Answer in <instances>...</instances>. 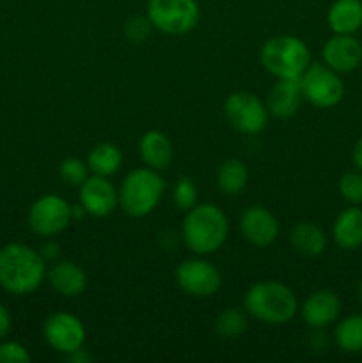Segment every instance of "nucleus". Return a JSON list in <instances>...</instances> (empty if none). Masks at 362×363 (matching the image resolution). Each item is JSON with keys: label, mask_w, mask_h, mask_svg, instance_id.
I'll list each match as a JSON object with an SVG mask.
<instances>
[{"label": "nucleus", "mask_w": 362, "mask_h": 363, "mask_svg": "<svg viewBox=\"0 0 362 363\" xmlns=\"http://www.w3.org/2000/svg\"><path fill=\"white\" fill-rule=\"evenodd\" d=\"M243 307L245 312L259 323L280 326L290 323L297 315L300 305L286 284L277 280H261L247 289L243 296Z\"/></svg>", "instance_id": "nucleus-3"}, {"label": "nucleus", "mask_w": 362, "mask_h": 363, "mask_svg": "<svg viewBox=\"0 0 362 363\" xmlns=\"http://www.w3.org/2000/svg\"><path fill=\"white\" fill-rule=\"evenodd\" d=\"M165 191V181L149 167H138L130 170L121 183L117 195L119 206L128 216L144 218L158 208Z\"/></svg>", "instance_id": "nucleus-4"}, {"label": "nucleus", "mask_w": 362, "mask_h": 363, "mask_svg": "<svg viewBox=\"0 0 362 363\" xmlns=\"http://www.w3.org/2000/svg\"><path fill=\"white\" fill-rule=\"evenodd\" d=\"M332 240L343 250L362 247V208L350 206L336 216L332 223Z\"/></svg>", "instance_id": "nucleus-19"}, {"label": "nucleus", "mask_w": 362, "mask_h": 363, "mask_svg": "<svg viewBox=\"0 0 362 363\" xmlns=\"http://www.w3.org/2000/svg\"><path fill=\"white\" fill-rule=\"evenodd\" d=\"M302 96L316 108H334L344 98V84L339 73L319 62H311L300 78Z\"/></svg>", "instance_id": "nucleus-7"}, {"label": "nucleus", "mask_w": 362, "mask_h": 363, "mask_svg": "<svg viewBox=\"0 0 362 363\" xmlns=\"http://www.w3.org/2000/svg\"><path fill=\"white\" fill-rule=\"evenodd\" d=\"M78 202L84 208L85 215L94 216V218H105V216L112 215L114 209L119 206V195L109 177L91 174L80 184Z\"/></svg>", "instance_id": "nucleus-12"}, {"label": "nucleus", "mask_w": 362, "mask_h": 363, "mask_svg": "<svg viewBox=\"0 0 362 363\" xmlns=\"http://www.w3.org/2000/svg\"><path fill=\"white\" fill-rule=\"evenodd\" d=\"M302 99L304 96H302L300 82L291 80V78H279L270 89L266 108L277 119H290L298 112Z\"/></svg>", "instance_id": "nucleus-16"}, {"label": "nucleus", "mask_w": 362, "mask_h": 363, "mask_svg": "<svg viewBox=\"0 0 362 363\" xmlns=\"http://www.w3.org/2000/svg\"><path fill=\"white\" fill-rule=\"evenodd\" d=\"M327 234L312 222H300L291 229L290 245L304 257H319L327 250Z\"/></svg>", "instance_id": "nucleus-21"}, {"label": "nucleus", "mask_w": 362, "mask_h": 363, "mask_svg": "<svg viewBox=\"0 0 362 363\" xmlns=\"http://www.w3.org/2000/svg\"><path fill=\"white\" fill-rule=\"evenodd\" d=\"M357 300H358V303H361V307H362V279H361V282H358V286H357Z\"/></svg>", "instance_id": "nucleus-35"}, {"label": "nucleus", "mask_w": 362, "mask_h": 363, "mask_svg": "<svg viewBox=\"0 0 362 363\" xmlns=\"http://www.w3.org/2000/svg\"><path fill=\"white\" fill-rule=\"evenodd\" d=\"M85 163H87L89 172L91 174L110 177L123 165V152H121V149L117 145L105 142V144L94 145L89 151Z\"/></svg>", "instance_id": "nucleus-22"}, {"label": "nucleus", "mask_w": 362, "mask_h": 363, "mask_svg": "<svg viewBox=\"0 0 362 363\" xmlns=\"http://www.w3.org/2000/svg\"><path fill=\"white\" fill-rule=\"evenodd\" d=\"M229 236L227 215L215 204H195L181 223V238L192 254L209 255L224 247Z\"/></svg>", "instance_id": "nucleus-2"}, {"label": "nucleus", "mask_w": 362, "mask_h": 363, "mask_svg": "<svg viewBox=\"0 0 362 363\" xmlns=\"http://www.w3.org/2000/svg\"><path fill=\"white\" fill-rule=\"evenodd\" d=\"M153 25L148 20V16H131L124 23V35L131 43H144L151 32Z\"/></svg>", "instance_id": "nucleus-29"}, {"label": "nucleus", "mask_w": 362, "mask_h": 363, "mask_svg": "<svg viewBox=\"0 0 362 363\" xmlns=\"http://www.w3.org/2000/svg\"><path fill=\"white\" fill-rule=\"evenodd\" d=\"M261 64L277 80H298L311 66V52L300 38L287 34L273 35L263 45Z\"/></svg>", "instance_id": "nucleus-5"}, {"label": "nucleus", "mask_w": 362, "mask_h": 363, "mask_svg": "<svg viewBox=\"0 0 362 363\" xmlns=\"http://www.w3.org/2000/svg\"><path fill=\"white\" fill-rule=\"evenodd\" d=\"M248 183V169L241 160L231 158L226 160L216 170V186L224 195L241 194Z\"/></svg>", "instance_id": "nucleus-23"}, {"label": "nucleus", "mask_w": 362, "mask_h": 363, "mask_svg": "<svg viewBox=\"0 0 362 363\" xmlns=\"http://www.w3.org/2000/svg\"><path fill=\"white\" fill-rule=\"evenodd\" d=\"M177 287L185 294L194 298H209L219 293L222 286V275L219 268L201 257L187 259L176 268Z\"/></svg>", "instance_id": "nucleus-10"}, {"label": "nucleus", "mask_w": 362, "mask_h": 363, "mask_svg": "<svg viewBox=\"0 0 362 363\" xmlns=\"http://www.w3.org/2000/svg\"><path fill=\"white\" fill-rule=\"evenodd\" d=\"M339 296L330 289H318L309 294L300 305L302 321L312 330H325L327 326L334 325L341 315Z\"/></svg>", "instance_id": "nucleus-14"}, {"label": "nucleus", "mask_w": 362, "mask_h": 363, "mask_svg": "<svg viewBox=\"0 0 362 363\" xmlns=\"http://www.w3.org/2000/svg\"><path fill=\"white\" fill-rule=\"evenodd\" d=\"M323 64L337 73H351L362 64V43L355 35L334 34L322 48Z\"/></svg>", "instance_id": "nucleus-15"}, {"label": "nucleus", "mask_w": 362, "mask_h": 363, "mask_svg": "<svg viewBox=\"0 0 362 363\" xmlns=\"http://www.w3.org/2000/svg\"><path fill=\"white\" fill-rule=\"evenodd\" d=\"M334 342L343 353H362V314H350L337 323Z\"/></svg>", "instance_id": "nucleus-24"}, {"label": "nucleus", "mask_w": 362, "mask_h": 363, "mask_svg": "<svg viewBox=\"0 0 362 363\" xmlns=\"http://www.w3.org/2000/svg\"><path fill=\"white\" fill-rule=\"evenodd\" d=\"M247 314L236 307H229L216 315L215 330L222 339H238L247 330Z\"/></svg>", "instance_id": "nucleus-25"}, {"label": "nucleus", "mask_w": 362, "mask_h": 363, "mask_svg": "<svg viewBox=\"0 0 362 363\" xmlns=\"http://www.w3.org/2000/svg\"><path fill=\"white\" fill-rule=\"evenodd\" d=\"M327 23L334 34L355 35L362 28V0H336L329 7Z\"/></svg>", "instance_id": "nucleus-20"}, {"label": "nucleus", "mask_w": 362, "mask_h": 363, "mask_svg": "<svg viewBox=\"0 0 362 363\" xmlns=\"http://www.w3.org/2000/svg\"><path fill=\"white\" fill-rule=\"evenodd\" d=\"M351 163H353L355 169L362 170V135L357 138L353 149H351Z\"/></svg>", "instance_id": "nucleus-33"}, {"label": "nucleus", "mask_w": 362, "mask_h": 363, "mask_svg": "<svg viewBox=\"0 0 362 363\" xmlns=\"http://www.w3.org/2000/svg\"><path fill=\"white\" fill-rule=\"evenodd\" d=\"M67 362H73V363H87L91 360V354L87 353V350L85 347H80V350L73 351V353H70L66 357Z\"/></svg>", "instance_id": "nucleus-34"}, {"label": "nucleus", "mask_w": 362, "mask_h": 363, "mask_svg": "<svg viewBox=\"0 0 362 363\" xmlns=\"http://www.w3.org/2000/svg\"><path fill=\"white\" fill-rule=\"evenodd\" d=\"M138 155L146 167L153 170L169 169L174 158V147L170 138L163 131L149 130L138 140Z\"/></svg>", "instance_id": "nucleus-18"}, {"label": "nucleus", "mask_w": 362, "mask_h": 363, "mask_svg": "<svg viewBox=\"0 0 362 363\" xmlns=\"http://www.w3.org/2000/svg\"><path fill=\"white\" fill-rule=\"evenodd\" d=\"M43 337L53 351L70 354L80 350L85 344V326L75 314L70 312H53L45 319Z\"/></svg>", "instance_id": "nucleus-11"}, {"label": "nucleus", "mask_w": 362, "mask_h": 363, "mask_svg": "<svg viewBox=\"0 0 362 363\" xmlns=\"http://www.w3.org/2000/svg\"><path fill=\"white\" fill-rule=\"evenodd\" d=\"M11 323H13V319H11V312L7 311L6 305L0 303V340L6 339V335L9 333Z\"/></svg>", "instance_id": "nucleus-32"}, {"label": "nucleus", "mask_w": 362, "mask_h": 363, "mask_svg": "<svg viewBox=\"0 0 362 363\" xmlns=\"http://www.w3.org/2000/svg\"><path fill=\"white\" fill-rule=\"evenodd\" d=\"M59 176L64 184L80 188V184L89 177V167L87 163L82 162L80 158H75V156L64 158L59 165Z\"/></svg>", "instance_id": "nucleus-27"}, {"label": "nucleus", "mask_w": 362, "mask_h": 363, "mask_svg": "<svg viewBox=\"0 0 362 363\" xmlns=\"http://www.w3.org/2000/svg\"><path fill=\"white\" fill-rule=\"evenodd\" d=\"M197 186H195V183L190 177L183 176L176 181L172 188V201L180 211L187 213L188 209L194 208L197 204Z\"/></svg>", "instance_id": "nucleus-28"}, {"label": "nucleus", "mask_w": 362, "mask_h": 363, "mask_svg": "<svg viewBox=\"0 0 362 363\" xmlns=\"http://www.w3.org/2000/svg\"><path fill=\"white\" fill-rule=\"evenodd\" d=\"M341 197L350 206H362V170H348L337 183Z\"/></svg>", "instance_id": "nucleus-26"}, {"label": "nucleus", "mask_w": 362, "mask_h": 363, "mask_svg": "<svg viewBox=\"0 0 362 363\" xmlns=\"http://www.w3.org/2000/svg\"><path fill=\"white\" fill-rule=\"evenodd\" d=\"M224 113L231 126L243 135H258L268 124L266 103L247 91L231 92L224 103Z\"/></svg>", "instance_id": "nucleus-9"}, {"label": "nucleus", "mask_w": 362, "mask_h": 363, "mask_svg": "<svg viewBox=\"0 0 362 363\" xmlns=\"http://www.w3.org/2000/svg\"><path fill=\"white\" fill-rule=\"evenodd\" d=\"M32 360L27 347L14 340L0 342V363H28Z\"/></svg>", "instance_id": "nucleus-30"}, {"label": "nucleus", "mask_w": 362, "mask_h": 363, "mask_svg": "<svg viewBox=\"0 0 362 363\" xmlns=\"http://www.w3.org/2000/svg\"><path fill=\"white\" fill-rule=\"evenodd\" d=\"M39 254H41V257L45 259L46 262L48 261H57V257H59L60 254V247L55 243V241H46V243H43V247L39 248Z\"/></svg>", "instance_id": "nucleus-31"}, {"label": "nucleus", "mask_w": 362, "mask_h": 363, "mask_svg": "<svg viewBox=\"0 0 362 363\" xmlns=\"http://www.w3.org/2000/svg\"><path fill=\"white\" fill-rule=\"evenodd\" d=\"M146 16L162 34L185 35L197 27L201 9L197 0H148Z\"/></svg>", "instance_id": "nucleus-6"}, {"label": "nucleus", "mask_w": 362, "mask_h": 363, "mask_svg": "<svg viewBox=\"0 0 362 363\" xmlns=\"http://www.w3.org/2000/svg\"><path fill=\"white\" fill-rule=\"evenodd\" d=\"M46 280V261L23 243L0 248V287L14 296L35 293Z\"/></svg>", "instance_id": "nucleus-1"}, {"label": "nucleus", "mask_w": 362, "mask_h": 363, "mask_svg": "<svg viewBox=\"0 0 362 363\" xmlns=\"http://www.w3.org/2000/svg\"><path fill=\"white\" fill-rule=\"evenodd\" d=\"M27 222L38 236L53 238L64 233L73 222V206L60 195L46 194L32 202Z\"/></svg>", "instance_id": "nucleus-8"}, {"label": "nucleus", "mask_w": 362, "mask_h": 363, "mask_svg": "<svg viewBox=\"0 0 362 363\" xmlns=\"http://www.w3.org/2000/svg\"><path fill=\"white\" fill-rule=\"evenodd\" d=\"M241 236L258 248H266L279 236V222L275 215L263 206H251L240 216Z\"/></svg>", "instance_id": "nucleus-13"}, {"label": "nucleus", "mask_w": 362, "mask_h": 363, "mask_svg": "<svg viewBox=\"0 0 362 363\" xmlns=\"http://www.w3.org/2000/svg\"><path fill=\"white\" fill-rule=\"evenodd\" d=\"M46 280L57 294L64 298H77L87 287V275L73 261H59L46 272Z\"/></svg>", "instance_id": "nucleus-17"}]
</instances>
